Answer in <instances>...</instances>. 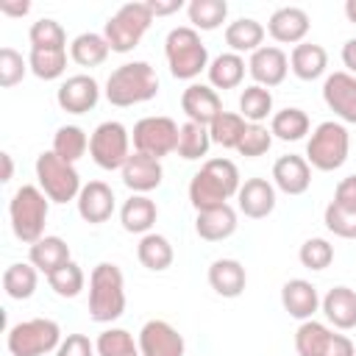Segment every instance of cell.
<instances>
[{
	"instance_id": "9a60e30c",
	"label": "cell",
	"mask_w": 356,
	"mask_h": 356,
	"mask_svg": "<svg viewBox=\"0 0 356 356\" xmlns=\"http://www.w3.org/2000/svg\"><path fill=\"white\" fill-rule=\"evenodd\" d=\"M248 72H250V78H253L259 86L273 89V86L284 83V78H286V72H289V58H286V53H284L281 47H275V44H270V47L261 44L256 53H250Z\"/></svg>"
},
{
	"instance_id": "5b68a950",
	"label": "cell",
	"mask_w": 356,
	"mask_h": 356,
	"mask_svg": "<svg viewBox=\"0 0 356 356\" xmlns=\"http://www.w3.org/2000/svg\"><path fill=\"white\" fill-rule=\"evenodd\" d=\"M164 56H167L172 78L178 81H192L203 70H209V50L192 25H178L167 33Z\"/></svg>"
},
{
	"instance_id": "816d5d0a",
	"label": "cell",
	"mask_w": 356,
	"mask_h": 356,
	"mask_svg": "<svg viewBox=\"0 0 356 356\" xmlns=\"http://www.w3.org/2000/svg\"><path fill=\"white\" fill-rule=\"evenodd\" d=\"M153 17H164V14H172V11H181L184 8V0H170V3H159V0H147Z\"/></svg>"
},
{
	"instance_id": "277c9868",
	"label": "cell",
	"mask_w": 356,
	"mask_h": 356,
	"mask_svg": "<svg viewBox=\"0 0 356 356\" xmlns=\"http://www.w3.org/2000/svg\"><path fill=\"white\" fill-rule=\"evenodd\" d=\"M47 211H50V197L33 186V184H22L8 203V217H11V231L19 242L33 245L44 236V222H47Z\"/></svg>"
},
{
	"instance_id": "ab89813d",
	"label": "cell",
	"mask_w": 356,
	"mask_h": 356,
	"mask_svg": "<svg viewBox=\"0 0 356 356\" xmlns=\"http://www.w3.org/2000/svg\"><path fill=\"white\" fill-rule=\"evenodd\" d=\"M239 114L248 120V122H261L273 114V95L270 89L259 86V83H250L242 89L239 95Z\"/></svg>"
},
{
	"instance_id": "30bf717a",
	"label": "cell",
	"mask_w": 356,
	"mask_h": 356,
	"mask_svg": "<svg viewBox=\"0 0 356 356\" xmlns=\"http://www.w3.org/2000/svg\"><path fill=\"white\" fill-rule=\"evenodd\" d=\"M89 156L100 170H122L131 156V134L122 122L106 120L89 136Z\"/></svg>"
},
{
	"instance_id": "ac0fdd59",
	"label": "cell",
	"mask_w": 356,
	"mask_h": 356,
	"mask_svg": "<svg viewBox=\"0 0 356 356\" xmlns=\"http://www.w3.org/2000/svg\"><path fill=\"white\" fill-rule=\"evenodd\" d=\"M309 14L300 6H281L267 19V33L281 44H300L309 33Z\"/></svg>"
},
{
	"instance_id": "8fae6325",
	"label": "cell",
	"mask_w": 356,
	"mask_h": 356,
	"mask_svg": "<svg viewBox=\"0 0 356 356\" xmlns=\"http://www.w3.org/2000/svg\"><path fill=\"white\" fill-rule=\"evenodd\" d=\"M178 131H181V125L172 117H142L134 125V134H131L134 150L161 161L164 156L175 153V147H178Z\"/></svg>"
},
{
	"instance_id": "d4e9b609",
	"label": "cell",
	"mask_w": 356,
	"mask_h": 356,
	"mask_svg": "<svg viewBox=\"0 0 356 356\" xmlns=\"http://www.w3.org/2000/svg\"><path fill=\"white\" fill-rule=\"evenodd\" d=\"M209 284L220 298H239L248 284V273L236 259H217L209 267Z\"/></svg>"
},
{
	"instance_id": "11a10c76",
	"label": "cell",
	"mask_w": 356,
	"mask_h": 356,
	"mask_svg": "<svg viewBox=\"0 0 356 356\" xmlns=\"http://www.w3.org/2000/svg\"><path fill=\"white\" fill-rule=\"evenodd\" d=\"M0 159H3V175H0V181L8 184V181L14 178V161H11V153H0Z\"/></svg>"
},
{
	"instance_id": "7c38bea8",
	"label": "cell",
	"mask_w": 356,
	"mask_h": 356,
	"mask_svg": "<svg viewBox=\"0 0 356 356\" xmlns=\"http://www.w3.org/2000/svg\"><path fill=\"white\" fill-rule=\"evenodd\" d=\"M295 350L298 356H356V348L345 334H337L317 320H306L298 325Z\"/></svg>"
},
{
	"instance_id": "4dcf8cb0",
	"label": "cell",
	"mask_w": 356,
	"mask_h": 356,
	"mask_svg": "<svg viewBox=\"0 0 356 356\" xmlns=\"http://www.w3.org/2000/svg\"><path fill=\"white\" fill-rule=\"evenodd\" d=\"M209 86L214 89H236L245 78V58L239 53H220L209 61Z\"/></svg>"
},
{
	"instance_id": "f5cc1de1",
	"label": "cell",
	"mask_w": 356,
	"mask_h": 356,
	"mask_svg": "<svg viewBox=\"0 0 356 356\" xmlns=\"http://www.w3.org/2000/svg\"><path fill=\"white\" fill-rule=\"evenodd\" d=\"M342 64L348 67L350 75H356V39H348L342 44Z\"/></svg>"
},
{
	"instance_id": "681fc988",
	"label": "cell",
	"mask_w": 356,
	"mask_h": 356,
	"mask_svg": "<svg viewBox=\"0 0 356 356\" xmlns=\"http://www.w3.org/2000/svg\"><path fill=\"white\" fill-rule=\"evenodd\" d=\"M97 348L86 334H67L56 350V356H95Z\"/></svg>"
},
{
	"instance_id": "f1b7e54d",
	"label": "cell",
	"mask_w": 356,
	"mask_h": 356,
	"mask_svg": "<svg viewBox=\"0 0 356 356\" xmlns=\"http://www.w3.org/2000/svg\"><path fill=\"white\" fill-rule=\"evenodd\" d=\"M28 261H31L39 273L50 275V273H56L58 267H64L67 261H72V259H70V245H67L61 236H42L39 242L31 245Z\"/></svg>"
},
{
	"instance_id": "ba28073f",
	"label": "cell",
	"mask_w": 356,
	"mask_h": 356,
	"mask_svg": "<svg viewBox=\"0 0 356 356\" xmlns=\"http://www.w3.org/2000/svg\"><path fill=\"white\" fill-rule=\"evenodd\" d=\"M58 345H61V328L50 317L22 320L11 325L6 334V348L11 356H44L58 350Z\"/></svg>"
},
{
	"instance_id": "52a82bcc",
	"label": "cell",
	"mask_w": 356,
	"mask_h": 356,
	"mask_svg": "<svg viewBox=\"0 0 356 356\" xmlns=\"http://www.w3.org/2000/svg\"><path fill=\"white\" fill-rule=\"evenodd\" d=\"M153 22V11L147 3H125L120 6L103 25V36L111 53H131Z\"/></svg>"
},
{
	"instance_id": "7dc6e473",
	"label": "cell",
	"mask_w": 356,
	"mask_h": 356,
	"mask_svg": "<svg viewBox=\"0 0 356 356\" xmlns=\"http://www.w3.org/2000/svg\"><path fill=\"white\" fill-rule=\"evenodd\" d=\"M270 145H273V131L267 125H261V122H250L245 136H242V142H239V147H236V153L245 156V159H259V156H264L270 150Z\"/></svg>"
},
{
	"instance_id": "d590c367",
	"label": "cell",
	"mask_w": 356,
	"mask_h": 356,
	"mask_svg": "<svg viewBox=\"0 0 356 356\" xmlns=\"http://www.w3.org/2000/svg\"><path fill=\"white\" fill-rule=\"evenodd\" d=\"M248 120L239 114V111H222L211 125H209V136H211V145H220V147H239L245 131H248Z\"/></svg>"
},
{
	"instance_id": "f546056e",
	"label": "cell",
	"mask_w": 356,
	"mask_h": 356,
	"mask_svg": "<svg viewBox=\"0 0 356 356\" xmlns=\"http://www.w3.org/2000/svg\"><path fill=\"white\" fill-rule=\"evenodd\" d=\"M264 42V25L253 17H239L234 22H228L225 28V44L231 47V53H256Z\"/></svg>"
},
{
	"instance_id": "484cf974",
	"label": "cell",
	"mask_w": 356,
	"mask_h": 356,
	"mask_svg": "<svg viewBox=\"0 0 356 356\" xmlns=\"http://www.w3.org/2000/svg\"><path fill=\"white\" fill-rule=\"evenodd\" d=\"M195 231L200 239L206 242H222L228 239L234 231H236V211L225 203V206H217V209H206V211H197L195 217Z\"/></svg>"
},
{
	"instance_id": "7a4b0ae2",
	"label": "cell",
	"mask_w": 356,
	"mask_h": 356,
	"mask_svg": "<svg viewBox=\"0 0 356 356\" xmlns=\"http://www.w3.org/2000/svg\"><path fill=\"white\" fill-rule=\"evenodd\" d=\"M156 95H159V75L147 61L120 64L106 81V100L120 108L147 103Z\"/></svg>"
},
{
	"instance_id": "60d3db41",
	"label": "cell",
	"mask_w": 356,
	"mask_h": 356,
	"mask_svg": "<svg viewBox=\"0 0 356 356\" xmlns=\"http://www.w3.org/2000/svg\"><path fill=\"white\" fill-rule=\"evenodd\" d=\"M28 39H31L33 50H67V33H64L61 22H56L50 17L36 19L28 31Z\"/></svg>"
},
{
	"instance_id": "5bb4252c",
	"label": "cell",
	"mask_w": 356,
	"mask_h": 356,
	"mask_svg": "<svg viewBox=\"0 0 356 356\" xmlns=\"http://www.w3.org/2000/svg\"><path fill=\"white\" fill-rule=\"evenodd\" d=\"M323 100L342 122H353L356 125V75L331 72L323 81Z\"/></svg>"
},
{
	"instance_id": "4fadbf2b",
	"label": "cell",
	"mask_w": 356,
	"mask_h": 356,
	"mask_svg": "<svg viewBox=\"0 0 356 356\" xmlns=\"http://www.w3.org/2000/svg\"><path fill=\"white\" fill-rule=\"evenodd\" d=\"M139 353L142 356H184L186 342L167 320H147L139 331Z\"/></svg>"
},
{
	"instance_id": "f6af8a7d",
	"label": "cell",
	"mask_w": 356,
	"mask_h": 356,
	"mask_svg": "<svg viewBox=\"0 0 356 356\" xmlns=\"http://www.w3.org/2000/svg\"><path fill=\"white\" fill-rule=\"evenodd\" d=\"M298 259H300V264L306 270H314V273L317 270H325L334 261V245L328 239H323V236H312V239H306L300 245Z\"/></svg>"
},
{
	"instance_id": "2e32d148",
	"label": "cell",
	"mask_w": 356,
	"mask_h": 356,
	"mask_svg": "<svg viewBox=\"0 0 356 356\" xmlns=\"http://www.w3.org/2000/svg\"><path fill=\"white\" fill-rule=\"evenodd\" d=\"M56 100L61 106V111L67 114H86L97 106L100 100V86L92 75H70L58 92H56Z\"/></svg>"
},
{
	"instance_id": "7bdbcfd3",
	"label": "cell",
	"mask_w": 356,
	"mask_h": 356,
	"mask_svg": "<svg viewBox=\"0 0 356 356\" xmlns=\"http://www.w3.org/2000/svg\"><path fill=\"white\" fill-rule=\"evenodd\" d=\"M97 356H142L139 353V342H134V337L125 328H106L97 342Z\"/></svg>"
},
{
	"instance_id": "d6a6232c",
	"label": "cell",
	"mask_w": 356,
	"mask_h": 356,
	"mask_svg": "<svg viewBox=\"0 0 356 356\" xmlns=\"http://www.w3.org/2000/svg\"><path fill=\"white\" fill-rule=\"evenodd\" d=\"M136 256H139L142 267H147V270H153V273L167 270V267L172 264V259H175L170 239L161 236V234H153V231L145 234V236L139 239V245H136Z\"/></svg>"
},
{
	"instance_id": "db71d44e",
	"label": "cell",
	"mask_w": 356,
	"mask_h": 356,
	"mask_svg": "<svg viewBox=\"0 0 356 356\" xmlns=\"http://www.w3.org/2000/svg\"><path fill=\"white\" fill-rule=\"evenodd\" d=\"M0 11L3 14H8V17H25L28 11H31V3H0Z\"/></svg>"
},
{
	"instance_id": "603a6c76",
	"label": "cell",
	"mask_w": 356,
	"mask_h": 356,
	"mask_svg": "<svg viewBox=\"0 0 356 356\" xmlns=\"http://www.w3.org/2000/svg\"><path fill=\"white\" fill-rule=\"evenodd\" d=\"M273 186L286 195H303L312 186V164L306 161V156H281L273 164Z\"/></svg>"
},
{
	"instance_id": "9f6ffc18",
	"label": "cell",
	"mask_w": 356,
	"mask_h": 356,
	"mask_svg": "<svg viewBox=\"0 0 356 356\" xmlns=\"http://www.w3.org/2000/svg\"><path fill=\"white\" fill-rule=\"evenodd\" d=\"M345 17H348V22L356 25V0H348L345 3Z\"/></svg>"
},
{
	"instance_id": "836d02e7",
	"label": "cell",
	"mask_w": 356,
	"mask_h": 356,
	"mask_svg": "<svg viewBox=\"0 0 356 356\" xmlns=\"http://www.w3.org/2000/svg\"><path fill=\"white\" fill-rule=\"evenodd\" d=\"M36 284H39V270L31 261L8 264L3 273V289L11 300H28L36 292Z\"/></svg>"
},
{
	"instance_id": "4316f807",
	"label": "cell",
	"mask_w": 356,
	"mask_h": 356,
	"mask_svg": "<svg viewBox=\"0 0 356 356\" xmlns=\"http://www.w3.org/2000/svg\"><path fill=\"white\" fill-rule=\"evenodd\" d=\"M325 67H328V53L323 44L300 42L289 53V70L300 81H317L320 75H325Z\"/></svg>"
},
{
	"instance_id": "9c48e42d",
	"label": "cell",
	"mask_w": 356,
	"mask_h": 356,
	"mask_svg": "<svg viewBox=\"0 0 356 356\" xmlns=\"http://www.w3.org/2000/svg\"><path fill=\"white\" fill-rule=\"evenodd\" d=\"M36 181H39V189L50 197V203L78 200V195L83 189L75 164L58 159L53 150H44L36 156Z\"/></svg>"
},
{
	"instance_id": "3957f363",
	"label": "cell",
	"mask_w": 356,
	"mask_h": 356,
	"mask_svg": "<svg viewBox=\"0 0 356 356\" xmlns=\"http://www.w3.org/2000/svg\"><path fill=\"white\" fill-rule=\"evenodd\" d=\"M125 312V281L117 264L100 261L89 275V317L95 323H114Z\"/></svg>"
},
{
	"instance_id": "f35d334b",
	"label": "cell",
	"mask_w": 356,
	"mask_h": 356,
	"mask_svg": "<svg viewBox=\"0 0 356 356\" xmlns=\"http://www.w3.org/2000/svg\"><path fill=\"white\" fill-rule=\"evenodd\" d=\"M89 150V136L81 125H61L53 136V153L70 164H75Z\"/></svg>"
},
{
	"instance_id": "e575fe53",
	"label": "cell",
	"mask_w": 356,
	"mask_h": 356,
	"mask_svg": "<svg viewBox=\"0 0 356 356\" xmlns=\"http://www.w3.org/2000/svg\"><path fill=\"white\" fill-rule=\"evenodd\" d=\"M108 53H111V47L106 42V36L103 33H92V31L89 33H78L72 39V44H70V56L81 67H100L108 58Z\"/></svg>"
},
{
	"instance_id": "74e56055",
	"label": "cell",
	"mask_w": 356,
	"mask_h": 356,
	"mask_svg": "<svg viewBox=\"0 0 356 356\" xmlns=\"http://www.w3.org/2000/svg\"><path fill=\"white\" fill-rule=\"evenodd\" d=\"M186 14L195 31H217L228 17V3L225 0H192L186 6Z\"/></svg>"
},
{
	"instance_id": "c3c4849f",
	"label": "cell",
	"mask_w": 356,
	"mask_h": 356,
	"mask_svg": "<svg viewBox=\"0 0 356 356\" xmlns=\"http://www.w3.org/2000/svg\"><path fill=\"white\" fill-rule=\"evenodd\" d=\"M28 61L22 58V53H17L14 47H0V86L3 89H11L17 86L25 72H28Z\"/></svg>"
},
{
	"instance_id": "e0dca14e",
	"label": "cell",
	"mask_w": 356,
	"mask_h": 356,
	"mask_svg": "<svg viewBox=\"0 0 356 356\" xmlns=\"http://www.w3.org/2000/svg\"><path fill=\"white\" fill-rule=\"evenodd\" d=\"M181 108L189 117V122H197V125L209 128L222 114V100H220L214 86H209V83H189L184 89V95H181Z\"/></svg>"
},
{
	"instance_id": "f907efd6",
	"label": "cell",
	"mask_w": 356,
	"mask_h": 356,
	"mask_svg": "<svg viewBox=\"0 0 356 356\" xmlns=\"http://www.w3.org/2000/svg\"><path fill=\"white\" fill-rule=\"evenodd\" d=\"M334 203L356 211V175H348V178H342V181L337 184V189H334Z\"/></svg>"
},
{
	"instance_id": "ffe728a7",
	"label": "cell",
	"mask_w": 356,
	"mask_h": 356,
	"mask_svg": "<svg viewBox=\"0 0 356 356\" xmlns=\"http://www.w3.org/2000/svg\"><path fill=\"white\" fill-rule=\"evenodd\" d=\"M78 214L89 225H100L114 214V189L106 181H89L83 184L78 195Z\"/></svg>"
},
{
	"instance_id": "bcb514c9",
	"label": "cell",
	"mask_w": 356,
	"mask_h": 356,
	"mask_svg": "<svg viewBox=\"0 0 356 356\" xmlns=\"http://www.w3.org/2000/svg\"><path fill=\"white\" fill-rule=\"evenodd\" d=\"M323 222H325V228H328L334 236H342V239H356V211H353V209L337 206V203L331 200V203L325 206Z\"/></svg>"
},
{
	"instance_id": "ee69618b",
	"label": "cell",
	"mask_w": 356,
	"mask_h": 356,
	"mask_svg": "<svg viewBox=\"0 0 356 356\" xmlns=\"http://www.w3.org/2000/svg\"><path fill=\"white\" fill-rule=\"evenodd\" d=\"M47 284L58 298H78L86 284V275L75 261H67L64 267H58L56 273L47 275Z\"/></svg>"
},
{
	"instance_id": "7402d4cb",
	"label": "cell",
	"mask_w": 356,
	"mask_h": 356,
	"mask_svg": "<svg viewBox=\"0 0 356 356\" xmlns=\"http://www.w3.org/2000/svg\"><path fill=\"white\" fill-rule=\"evenodd\" d=\"M236 206L250 220H264L275 209V186L267 178H248L236 192Z\"/></svg>"
},
{
	"instance_id": "83f0119b",
	"label": "cell",
	"mask_w": 356,
	"mask_h": 356,
	"mask_svg": "<svg viewBox=\"0 0 356 356\" xmlns=\"http://www.w3.org/2000/svg\"><path fill=\"white\" fill-rule=\"evenodd\" d=\"M156 217H159V209L147 195H131L120 209V222L128 234H142V236L150 234V228L156 225Z\"/></svg>"
},
{
	"instance_id": "1f68e13d",
	"label": "cell",
	"mask_w": 356,
	"mask_h": 356,
	"mask_svg": "<svg viewBox=\"0 0 356 356\" xmlns=\"http://www.w3.org/2000/svg\"><path fill=\"white\" fill-rule=\"evenodd\" d=\"M309 128H312L309 114L303 108H295V106H286V108L275 111L273 120H270V131L281 142H298L309 134Z\"/></svg>"
},
{
	"instance_id": "6da1fadb",
	"label": "cell",
	"mask_w": 356,
	"mask_h": 356,
	"mask_svg": "<svg viewBox=\"0 0 356 356\" xmlns=\"http://www.w3.org/2000/svg\"><path fill=\"white\" fill-rule=\"evenodd\" d=\"M239 186V170L231 159H206L189 181V203L195 206V211L217 209L236 197Z\"/></svg>"
},
{
	"instance_id": "8992f818",
	"label": "cell",
	"mask_w": 356,
	"mask_h": 356,
	"mask_svg": "<svg viewBox=\"0 0 356 356\" xmlns=\"http://www.w3.org/2000/svg\"><path fill=\"white\" fill-rule=\"evenodd\" d=\"M348 150H350L348 128L337 120H325L312 131L306 142V161L320 172H334L348 161Z\"/></svg>"
},
{
	"instance_id": "d6986e66",
	"label": "cell",
	"mask_w": 356,
	"mask_h": 356,
	"mask_svg": "<svg viewBox=\"0 0 356 356\" xmlns=\"http://www.w3.org/2000/svg\"><path fill=\"white\" fill-rule=\"evenodd\" d=\"M120 172H122V184H125L134 195H147V192H153V189L161 184V178H164L161 161H159V159H150V156H145V153H136V150L128 156V161H125V167H122Z\"/></svg>"
},
{
	"instance_id": "44dd1931",
	"label": "cell",
	"mask_w": 356,
	"mask_h": 356,
	"mask_svg": "<svg viewBox=\"0 0 356 356\" xmlns=\"http://www.w3.org/2000/svg\"><path fill=\"white\" fill-rule=\"evenodd\" d=\"M281 306L289 317L306 323L314 317V312L320 309V295H317V286L306 278H289L284 286H281Z\"/></svg>"
},
{
	"instance_id": "cb8c5ba5",
	"label": "cell",
	"mask_w": 356,
	"mask_h": 356,
	"mask_svg": "<svg viewBox=\"0 0 356 356\" xmlns=\"http://www.w3.org/2000/svg\"><path fill=\"white\" fill-rule=\"evenodd\" d=\"M320 309L325 314V320L339 328V331H350L356 328V292L350 286H334L325 292V298L320 300Z\"/></svg>"
},
{
	"instance_id": "b9f144b4",
	"label": "cell",
	"mask_w": 356,
	"mask_h": 356,
	"mask_svg": "<svg viewBox=\"0 0 356 356\" xmlns=\"http://www.w3.org/2000/svg\"><path fill=\"white\" fill-rule=\"evenodd\" d=\"M28 67L42 81H56L67 70V50H33L28 53Z\"/></svg>"
},
{
	"instance_id": "8d00e7d4",
	"label": "cell",
	"mask_w": 356,
	"mask_h": 356,
	"mask_svg": "<svg viewBox=\"0 0 356 356\" xmlns=\"http://www.w3.org/2000/svg\"><path fill=\"white\" fill-rule=\"evenodd\" d=\"M211 147V136H209V128L206 125H197V122H184L181 131H178V147L175 153L186 161H197L209 153Z\"/></svg>"
}]
</instances>
